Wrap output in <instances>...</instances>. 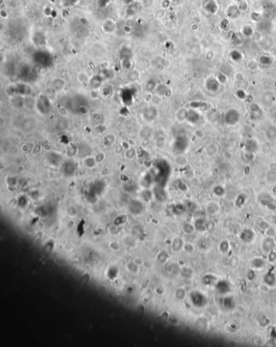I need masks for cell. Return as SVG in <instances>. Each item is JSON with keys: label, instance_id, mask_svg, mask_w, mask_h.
Segmentation results:
<instances>
[{"label": "cell", "instance_id": "obj_9", "mask_svg": "<svg viewBox=\"0 0 276 347\" xmlns=\"http://www.w3.org/2000/svg\"><path fill=\"white\" fill-rule=\"evenodd\" d=\"M84 165H85L87 168H95L96 165L98 163L96 160L95 157H93V156H88V157H86L85 159L84 160Z\"/></svg>", "mask_w": 276, "mask_h": 347}, {"label": "cell", "instance_id": "obj_12", "mask_svg": "<svg viewBox=\"0 0 276 347\" xmlns=\"http://www.w3.org/2000/svg\"><path fill=\"white\" fill-rule=\"evenodd\" d=\"M152 195H153L152 193H151L149 189H145L143 191L141 192L140 193L141 198L144 201H146V202H148V201H150L151 200Z\"/></svg>", "mask_w": 276, "mask_h": 347}, {"label": "cell", "instance_id": "obj_28", "mask_svg": "<svg viewBox=\"0 0 276 347\" xmlns=\"http://www.w3.org/2000/svg\"><path fill=\"white\" fill-rule=\"evenodd\" d=\"M184 296H185V291H184L183 290H181V289H178V290L176 291V297L177 299H182Z\"/></svg>", "mask_w": 276, "mask_h": 347}, {"label": "cell", "instance_id": "obj_13", "mask_svg": "<svg viewBox=\"0 0 276 347\" xmlns=\"http://www.w3.org/2000/svg\"><path fill=\"white\" fill-rule=\"evenodd\" d=\"M266 135L268 139L274 140L276 138V127L275 126H270L266 132Z\"/></svg>", "mask_w": 276, "mask_h": 347}, {"label": "cell", "instance_id": "obj_10", "mask_svg": "<svg viewBox=\"0 0 276 347\" xmlns=\"http://www.w3.org/2000/svg\"><path fill=\"white\" fill-rule=\"evenodd\" d=\"M153 194H154L155 197H156L158 201H164L166 197V194L165 191H164L161 188H159V187L155 188V190H154V193H153Z\"/></svg>", "mask_w": 276, "mask_h": 347}, {"label": "cell", "instance_id": "obj_5", "mask_svg": "<svg viewBox=\"0 0 276 347\" xmlns=\"http://www.w3.org/2000/svg\"><path fill=\"white\" fill-rule=\"evenodd\" d=\"M249 111L250 112V118L253 121L259 120L262 116V110L256 104H252L249 106Z\"/></svg>", "mask_w": 276, "mask_h": 347}, {"label": "cell", "instance_id": "obj_3", "mask_svg": "<svg viewBox=\"0 0 276 347\" xmlns=\"http://www.w3.org/2000/svg\"><path fill=\"white\" fill-rule=\"evenodd\" d=\"M129 211L134 215H139L143 211V204L139 200H132L129 203Z\"/></svg>", "mask_w": 276, "mask_h": 347}, {"label": "cell", "instance_id": "obj_8", "mask_svg": "<svg viewBox=\"0 0 276 347\" xmlns=\"http://www.w3.org/2000/svg\"><path fill=\"white\" fill-rule=\"evenodd\" d=\"M125 267L128 272H130L132 274H137L139 272V266H138L134 261L127 262Z\"/></svg>", "mask_w": 276, "mask_h": 347}, {"label": "cell", "instance_id": "obj_2", "mask_svg": "<svg viewBox=\"0 0 276 347\" xmlns=\"http://www.w3.org/2000/svg\"><path fill=\"white\" fill-rule=\"evenodd\" d=\"M240 120V114L238 111L232 109L225 113L224 121L228 125H235Z\"/></svg>", "mask_w": 276, "mask_h": 347}, {"label": "cell", "instance_id": "obj_6", "mask_svg": "<svg viewBox=\"0 0 276 347\" xmlns=\"http://www.w3.org/2000/svg\"><path fill=\"white\" fill-rule=\"evenodd\" d=\"M62 156L55 151H51L47 155V160L53 166H58L62 162Z\"/></svg>", "mask_w": 276, "mask_h": 347}, {"label": "cell", "instance_id": "obj_18", "mask_svg": "<svg viewBox=\"0 0 276 347\" xmlns=\"http://www.w3.org/2000/svg\"><path fill=\"white\" fill-rule=\"evenodd\" d=\"M114 140H115V138H114V135H113V134H107V135L105 137L104 143L105 144L106 146H109V145H112V144L113 143Z\"/></svg>", "mask_w": 276, "mask_h": 347}, {"label": "cell", "instance_id": "obj_19", "mask_svg": "<svg viewBox=\"0 0 276 347\" xmlns=\"http://www.w3.org/2000/svg\"><path fill=\"white\" fill-rule=\"evenodd\" d=\"M94 130H95V132L96 134H101L105 133L106 130H107V127H106V126H105V125H103V124H99V125L95 126V129H94Z\"/></svg>", "mask_w": 276, "mask_h": 347}, {"label": "cell", "instance_id": "obj_11", "mask_svg": "<svg viewBox=\"0 0 276 347\" xmlns=\"http://www.w3.org/2000/svg\"><path fill=\"white\" fill-rule=\"evenodd\" d=\"M245 149L248 151V152H253L257 149V142L254 141L253 139H249L247 142L245 143Z\"/></svg>", "mask_w": 276, "mask_h": 347}, {"label": "cell", "instance_id": "obj_27", "mask_svg": "<svg viewBox=\"0 0 276 347\" xmlns=\"http://www.w3.org/2000/svg\"><path fill=\"white\" fill-rule=\"evenodd\" d=\"M121 219V216L117 217V219H115V222H114V224L115 225H121V224H122L123 223H125V220H126V218H125V216H123L122 215V217H121V219Z\"/></svg>", "mask_w": 276, "mask_h": 347}, {"label": "cell", "instance_id": "obj_22", "mask_svg": "<svg viewBox=\"0 0 276 347\" xmlns=\"http://www.w3.org/2000/svg\"><path fill=\"white\" fill-rule=\"evenodd\" d=\"M135 156H136L135 151L133 148H129L127 151H125V157H126L128 160H132V159H134Z\"/></svg>", "mask_w": 276, "mask_h": 347}, {"label": "cell", "instance_id": "obj_30", "mask_svg": "<svg viewBox=\"0 0 276 347\" xmlns=\"http://www.w3.org/2000/svg\"><path fill=\"white\" fill-rule=\"evenodd\" d=\"M155 291H156V294H158V295H163V294H164V290H163V288L160 287V286H158V287H156V288H155Z\"/></svg>", "mask_w": 276, "mask_h": 347}, {"label": "cell", "instance_id": "obj_14", "mask_svg": "<svg viewBox=\"0 0 276 347\" xmlns=\"http://www.w3.org/2000/svg\"><path fill=\"white\" fill-rule=\"evenodd\" d=\"M186 119L189 120L190 121H191V122H195V121L198 120V114L197 113H195V112H193V111L188 112Z\"/></svg>", "mask_w": 276, "mask_h": 347}, {"label": "cell", "instance_id": "obj_23", "mask_svg": "<svg viewBox=\"0 0 276 347\" xmlns=\"http://www.w3.org/2000/svg\"><path fill=\"white\" fill-rule=\"evenodd\" d=\"M66 214L70 217H74L77 215V210L74 206H69L66 209Z\"/></svg>", "mask_w": 276, "mask_h": 347}, {"label": "cell", "instance_id": "obj_17", "mask_svg": "<svg viewBox=\"0 0 276 347\" xmlns=\"http://www.w3.org/2000/svg\"><path fill=\"white\" fill-rule=\"evenodd\" d=\"M168 259V254L165 251H161L157 255V261L161 263H165Z\"/></svg>", "mask_w": 276, "mask_h": 347}, {"label": "cell", "instance_id": "obj_25", "mask_svg": "<svg viewBox=\"0 0 276 347\" xmlns=\"http://www.w3.org/2000/svg\"><path fill=\"white\" fill-rule=\"evenodd\" d=\"M165 143V138L163 136H160L156 140V145L157 147H162Z\"/></svg>", "mask_w": 276, "mask_h": 347}, {"label": "cell", "instance_id": "obj_32", "mask_svg": "<svg viewBox=\"0 0 276 347\" xmlns=\"http://www.w3.org/2000/svg\"><path fill=\"white\" fill-rule=\"evenodd\" d=\"M58 113H59V114H61V115L64 116V115H66V113H67V111H66V109L65 108H63V107H61L60 109H59V110H58Z\"/></svg>", "mask_w": 276, "mask_h": 347}, {"label": "cell", "instance_id": "obj_1", "mask_svg": "<svg viewBox=\"0 0 276 347\" xmlns=\"http://www.w3.org/2000/svg\"><path fill=\"white\" fill-rule=\"evenodd\" d=\"M36 105L38 109V112H40L41 114L47 113L51 109V104H50V100L45 96H41L40 99H38Z\"/></svg>", "mask_w": 276, "mask_h": 347}, {"label": "cell", "instance_id": "obj_7", "mask_svg": "<svg viewBox=\"0 0 276 347\" xmlns=\"http://www.w3.org/2000/svg\"><path fill=\"white\" fill-rule=\"evenodd\" d=\"M186 146H187V139L184 136H179L176 138L175 142H174V148L176 150H177V151H183L184 150H186Z\"/></svg>", "mask_w": 276, "mask_h": 347}, {"label": "cell", "instance_id": "obj_29", "mask_svg": "<svg viewBox=\"0 0 276 347\" xmlns=\"http://www.w3.org/2000/svg\"><path fill=\"white\" fill-rule=\"evenodd\" d=\"M181 241V240H175L174 241H173V243H172V248L174 249V250H178L181 247V244H178L179 242Z\"/></svg>", "mask_w": 276, "mask_h": 347}, {"label": "cell", "instance_id": "obj_24", "mask_svg": "<svg viewBox=\"0 0 276 347\" xmlns=\"http://www.w3.org/2000/svg\"><path fill=\"white\" fill-rule=\"evenodd\" d=\"M27 203H28V199H27L26 197L21 196L19 197L18 204H19V206H20V207H25V206H27Z\"/></svg>", "mask_w": 276, "mask_h": 347}, {"label": "cell", "instance_id": "obj_4", "mask_svg": "<svg viewBox=\"0 0 276 347\" xmlns=\"http://www.w3.org/2000/svg\"><path fill=\"white\" fill-rule=\"evenodd\" d=\"M62 172L66 176H71L75 172V164L74 162L67 160L64 162L62 165Z\"/></svg>", "mask_w": 276, "mask_h": 347}, {"label": "cell", "instance_id": "obj_21", "mask_svg": "<svg viewBox=\"0 0 276 347\" xmlns=\"http://www.w3.org/2000/svg\"><path fill=\"white\" fill-rule=\"evenodd\" d=\"M124 189L128 193H132L135 190V185L132 182H128L124 185Z\"/></svg>", "mask_w": 276, "mask_h": 347}, {"label": "cell", "instance_id": "obj_20", "mask_svg": "<svg viewBox=\"0 0 276 347\" xmlns=\"http://www.w3.org/2000/svg\"><path fill=\"white\" fill-rule=\"evenodd\" d=\"M109 248H110L111 250H113V251H114V252L119 251L121 248L120 244H119V243H118L117 241L109 242Z\"/></svg>", "mask_w": 276, "mask_h": 347}, {"label": "cell", "instance_id": "obj_15", "mask_svg": "<svg viewBox=\"0 0 276 347\" xmlns=\"http://www.w3.org/2000/svg\"><path fill=\"white\" fill-rule=\"evenodd\" d=\"M76 151H77V148H76V146L74 145V144H70L66 148V154L69 157H72V156H75L76 154Z\"/></svg>", "mask_w": 276, "mask_h": 347}, {"label": "cell", "instance_id": "obj_26", "mask_svg": "<svg viewBox=\"0 0 276 347\" xmlns=\"http://www.w3.org/2000/svg\"><path fill=\"white\" fill-rule=\"evenodd\" d=\"M95 158H96V160L97 163H101V162H103V161L105 160V154H104V153H102V152H99V153H97V155L95 156Z\"/></svg>", "mask_w": 276, "mask_h": 347}, {"label": "cell", "instance_id": "obj_31", "mask_svg": "<svg viewBox=\"0 0 276 347\" xmlns=\"http://www.w3.org/2000/svg\"><path fill=\"white\" fill-rule=\"evenodd\" d=\"M134 262H135L136 264L138 265V266H142V265H143V263H144V261L143 260V259H141V258H135V260H134Z\"/></svg>", "mask_w": 276, "mask_h": 347}, {"label": "cell", "instance_id": "obj_16", "mask_svg": "<svg viewBox=\"0 0 276 347\" xmlns=\"http://www.w3.org/2000/svg\"><path fill=\"white\" fill-rule=\"evenodd\" d=\"M156 109H153V108H149L146 111L145 113H144V115L146 116V117H147L148 118H147V120H152L155 117H156Z\"/></svg>", "mask_w": 276, "mask_h": 347}]
</instances>
